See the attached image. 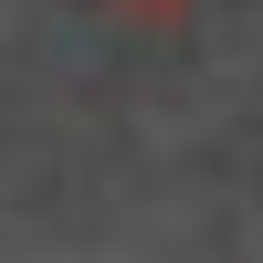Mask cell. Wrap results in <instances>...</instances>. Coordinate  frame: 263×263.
Returning <instances> with one entry per match:
<instances>
[{
	"label": "cell",
	"instance_id": "1",
	"mask_svg": "<svg viewBox=\"0 0 263 263\" xmlns=\"http://www.w3.org/2000/svg\"><path fill=\"white\" fill-rule=\"evenodd\" d=\"M126 11H147V21H168V11H190V0H126Z\"/></svg>",
	"mask_w": 263,
	"mask_h": 263
}]
</instances>
